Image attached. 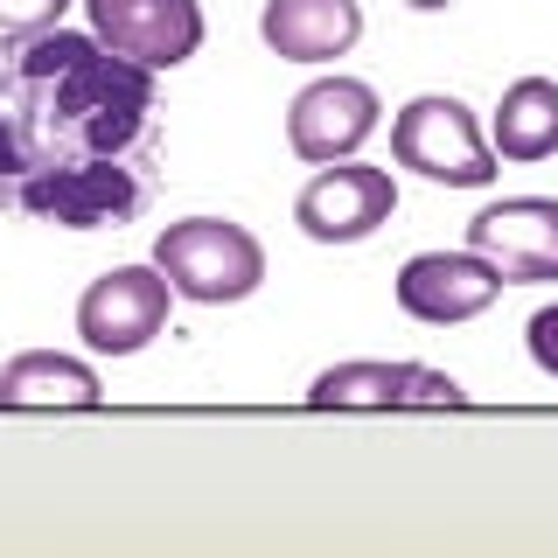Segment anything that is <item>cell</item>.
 <instances>
[{"instance_id": "cell-1", "label": "cell", "mask_w": 558, "mask_h": 558, "mask_svg": "<svg viewBox=\"0 0 558 558\" xmlns=\"http://www.w3.org/2000/svg\"><path fill=\"white\" fill-rule=\"evenodd\" d=\"M154 189V70L63 22L0 35V209L57 231H119L147 217Z\"/></svg>"}, {"instance_id": "cell-3", "label": "cell", "mask_w": 558, "mask_h": 558, "mask_svg": "<svg viewBox=\"0 0 558 558\" xmlns=\"http://www.w3.org/2000/svg\"><path fill=\"white\" fill-rule=\"evenodd\" d=\"M391 161L440 189H488L502 154L488 147L475 105H461L453 92H418L412 105L391 112Z\"/></svg>"}, {"instance_id": "cell-8", "label": "cell", "mask_w": 558, "mask_h": 558, "mask_svg": "<svg viewBox=\"0 0 558 558\" xmlns=\"http://www.w3.org/2000/svg\"><path fill=\"white\" fill-rule=\"evenodd\" d=\"M468 244L517 287L558 279V196H502L468 217Z\"/></svg>"}, {"instance_id": "cell-4", "label": "cell", "mask_w": 558, "mask_h": 558, "mask_svg": "<svg viewBox=\"0 0 558 558\" xmlns=\"http://www.w3.org/2000/svg\"><path fill=\"white\" fill-rule=\"evenodd\" d=\"M168 301L174 287L154 258L147 266H112L77 293V336L92 356H140L168 328Z\"/></svg>"}, {"instance_id": "cell-2", "label": "cell", "mask_w": 558, "mask_h": 558, "mask_svg": "<svg viewBox=\"0 0 558 558\" xmlns=\"http://www.w3.org/2000/svg\"><path fill=\"white\" fill-rule=\"evenodd\" d=\"M154 266L168 272L174 301L231 307V301H252L266 287V244L244 231L238 217H182V223H161Z\"/></svg>"}, {"instance_id": "cell-5", "label": "cell", "mask_w": 558, "mask_h": 558, "mask_svg": "<svg viewBox=\"0 0 558 558\" xmlns=\"http://www.w3.org/2000/svg\"><path fill=\"white\" fill-rule=\"evenodd\" d=\"M398 217V174L371 161H328L293 196V223L314 244H363Z\"/></svg>"}, {"instance_id": "cell-6", "label": "cell", "mask_w": 558, "mask_h": 558, "mask_svg": "<svg viewBox=\"0 0 558 558\" xmlns=\"http://www.w3.org/2000/svg\"><path fill=\"white\" fill-rule=\"evenodd\" d=\"M384 126V98L371 92L363 77H314L307 92H293L287 105V147L301 154L307 168H328V161H356L363 140Z\"/></svg>"}, {"instance_id": "cell-10", "label": "cell", "mask_w": 558, "mask_h": 558, "mask_svg": "<svg viewBox=\"0 0 558 558\" xmlns=\"http://www.w3.org/2000/svg\"><path fill=\"white\" fill-rule=\"evenodd\" d=\"M461 384L426 363H384V356H356V363H328L307 384V405L322 412H391V405H461Z\"/></svg>"}, {"instance_id": "cell-12", "label": "cell", "mask_w": 558, "mask_h": 558, "mask_svg": "<svg viewBox=\"0 0 558 558\" xmlns=\"http://www.w3.org/2000/svg\"><path fill=\"white\" fill-rule=\"evenodd\" d=\"M488 147L517 168L551 161L558 154V84L551 77H517L510 92H502L496 119H488Z\"/></svg>"}, {"instance_id": "cell-15", "label": "cell", "mask_w": 558, "mask_h": 558, "mask_svg": "<svg viewBox=\"0 0 558 558\" xmlns=\"http://www.w3.org/2000/svg\"><path fill=\"white\" fill-rule=\"evenodd\" d=\"M70 0H0V35H28V28H57Z\"/></svg>"}, {"instance_id": "cell-7", "label": "cell", "mask_w": 558, "mask_h": 558, "mask_svg": "<svg viewBox=\"0 0 558 558\" xmlns=\"http://www.w3.org/2000/svg\"><path fill=\"white\" fill-rule=\"evenodd\" d=\"M510 287L488 258L475 252V244H461V252H418L398 266L391 279V293H398V307L412 314V322H426V328H461V322H475L482 307H496V293Z\"/></svg>"}, {"instance_id": "cell-14", "label": "cell", "mask_w": 558, "mask_h": 558, "mask_svg": "<svg viewBox=\"0 0 558 558\" xmlns=\"http://www.w3.org/2000/svg\"><path fill=\"white\" fill-rule=\"evenodd\" d=\"M523 349H531V363L558 384V301H545L531 322H523Z\"/></svg>"}, {"instance_id": "cell-13", "label": "cell", "mask_w": 558, "mask_h": 558, "mask_svg": "<svg viewBox=\"0 0 558 558\" xmlns=\"http://www.w3.org/2000/svg\"><path fill=\"white\" fill-rule=\"evenodd\" d=\"M98 371L63 349H22L14 363H0V405H98Z\"/></svg>"}, {"instance_id": "cell-11", "label": "cell", "mask_w": 558, "mask_h": 558, "mask_svg": "<svg viewBox=\"0 0 558 558\" xmlns=\"http://www.w3.org/2000/svg\"><path fill=\"white\" fill-rule=\"evenodd\" d=\"M258 43L279 63H336L363 43V0H266Z\"/></svg>"}, {"instance_id": "cell-16", "label": "cell", "mask_w": 558, "mask_h": 558, "mask_svg": "<svg viewBox=\"0 0 558 558\" xmlns=\"http://www.w3.org/2000/svg\"><path fill=\"white\" fill-rule=\"evenodd\" d=\"M412 14H440V8H453V0H405Z\"/></svg>"}, {"instance_id": "cell-9", "label": "cell", "mask_w": 558, "mask_h": 558, "mask_svg": "<svg viewBox=\"0 0 558 558\" xmlns=\"http://www.w3.org/2000/svg\"><path fill=\"white\" fill-rule=\"evenodd\" d=\"M92 35L147 70H182L203 49V8L196 0H84Z\"/></svg>"}]
</instances>
